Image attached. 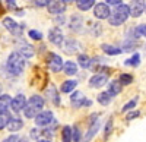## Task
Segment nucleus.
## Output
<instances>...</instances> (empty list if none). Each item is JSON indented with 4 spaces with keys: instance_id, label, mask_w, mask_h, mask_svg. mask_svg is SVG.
<instances>
[{
    "instance_id": "obj_1",
    "label": "nucleus",
    "mask_w": 146,
    "mask_h": 142,
    "mask_svg": "<svg viewBox=\"0 0 146 142\" xmlns=\"http://www.w3.org/2000/svg\"><path fill=\"white\" fill-rule=\"evenodd\" d=\"M42 107H44V98L40 95H32L25 104V107H23V113H25L28 119H34L42 110Z\"/></svg>"
},
{
    "instance_id": "obj_6",
    "label": "nucleus",
    "mask_w": 146,
    "mask_h": 142,
    "mask_svg": "<svg viewBox=\"0 0 146 142\" xmlns=\"http://www.w3.org/2000/svg\"><path fill=\"white\" fill-rule=\"evenodd\" d=\"M70 101H72V104H73V107H82V105H86V107H89V105L92 104L91 103V100H86L83 97V94L82 92H79V91H75L72 94V97H70Z\"/></svg>"
},
{
    "instance_id": "obj_19",
    "label": "nucleus",
    "mask_w": 146,
    "mask_h": 142,
    "mask_svg": "<svg viewBox=\"0 0 146 142\" xmlns=\"http://www.w3.org/2000/svg\"><path fill=\"white\" fill-rule=\"evenodd\" d=\"M101 49L107 53V54H110V56H117V54H120L121 51V49H118V47H114V45H108V44H102L101 45Z\"/></svg>"
},
{
    "instance_id": "obj_39",
    "label": "nucleus",
    "mask_w": 146,
    "mask_h": 142,
    "mask_svg": "<svg viewBox=\"0 0 146 142\" xmlns=\"http://www.w3.org/2000/svg\"><path fill=\"white\" fill-rule=\"evenodd\" d=\"M18 142H28V141H27V139H19Z\"/></svg>"
},
{
    "instance_id": "obj_38",
    "label": "nucleus",
    "mask_w": 146,
    "mask_h": 142,
    "mask_svg": "<svg viewBox=\"0 0 146 142\" xmlns=\"http://www.w3.org/2000/svg\"><path fill=\"white\" fill-rule=\"evenodd\" d=\"M5 13V7H3V3H2V0H0V16H2Z\"/></svg>"
},
{
    "instance_id": "obj_10",
    "label": "nucleus",
    "mask_w": 146,
    "mask_h": 142,
    "mask_svg": "<svg viewBox=\"0 0 146 142\" xmlns=\"http://www.w3.org/2000/svg\"><path fill=\"white\" fill-rule=\"evenodd\" d=\"M34 119H35L36 126H47L53 122V113L51 111H41V113L36 114Z\"/></svg>"
},
{
    "instance_id": "obj_14",
    "label": "nucleus",
    "mask_w": 146,
    "mask_h": 142,
    "mask_svg": "<svg viewBox=\"0 0 146 142\" xmlns=\"http://www.w3.org/2000/svg\"><path fill=\"white\" fill-rule=\"evenodd\" d=\"M107 81H108L107 75H98V73H96L95 76L91 78L89 84H91V87H94V88H101V87H104V85L107 84Z\"/></svg>"
},
{
    "instance_id": "obj_20",
    "label": "nucleus",
    "mask_w": 146,
    "mask_h": 142,
    "mask_svg": "<svg viewBox=\"0 0 146 142\" xmlns=\"http://www.w3.org/2000/svg\"><path fill=\"white\" fill-rule=\"evenodd\" d=\"M76 85H78V82L75 81V79H70V81H64L63 82V85H62V92H72L73 89L76 88Z\"/></svg>"
},
{
    "instance_id": "obj_13",
    "label": "nucleus",
    "mask_w": 146,
    "mask_h": 142,
    "mask_svg": "<svg viewBox=\"0 0 146 142\" xmlns=\"http://www.w3.org/2000/svg\"><path fill=\"white\" fill-rule=\"evenodd\" d=\"M48 38H50V41L56 45H62L63 43V34H62V29L60 28H53L50 32H48Z\"/></svg>"
},
{
    "instance_id": "obj_7",
    "label": "nucleus",
    "mask_w": 146,
    "mask_h": 142,
    "mask_svg": "<svg viewBox=\"0 0 146 142\" xmlns=\"http://www.w3.org/2000/svg\"><path fill=\"white\" fill-rule=\"evenodd\" d=\"M47 9L53 15L62 13V12L66 10V2L64 0H50V3L47 5Z\"/></svg>"
},
{
    "instance_id": "obj_29",
    "label": "nucleus",
    "mask_w": 146,
    "mask_h": 142,
    "mask_svg": "<svg viewBox=\"0 0 146 142\" xmlns=\"http://www.w3.org/2000/svg\"><path fill=\"white\" fill-rule=\"evenodd\" d=\"M145 34H146V28H145V23H143V25H139L136 28V35L137 37H145Z\"/></svg>"
},
{
    "instance_id": "obj_5",
    "label": "nucleus",
    "mask_w": 146,
    "mask_h": 142,
    "mask_svg": "<svg viewBox=\"0 0 146 142\" xmlns=\"http://www.w3.org/2000/svg\"><path fill=\"white\" fill-rule=\"evenodd\" d=\"M145 12V0H133V2L129 5V15L131 16H140Z\"/></svg>"
},
{
    "instance_id": "obj_33",
    "label": "nucleus",
    "mask_w": 146,
    "mask_h": 142,
    "mask_svg": "<svg viewBox=\"0 0 146 142\" xmlns=\"http://www.w3.org/2000/svg\"><path fill=\"white\" fill-rule=\"evenodd\" d=\"M48 3H50V0H35V5H36V6H40V7L47 6Z\"/></svg>"
},
{
    "instance_id": "obj_21",
    "label": "nucleus",
    "mask_w": 146,
    "mask_h": 142,
    "mask_svg": "<svg viewBox=\"0 0 146 142\" xmlns=\"http://www.w3.org/2000/svg\"><path fill=\"white\" fill-rule=\"evenodd\" d=\"M76 5L80 10H89L95 5V0H76Z\"/></svg>"
},
{
    "instance_id": "obj_40",
    "label": "nucleus",
    "mask_w": 146,
    "mask_h": 142,
    "mask_svg": "<svg viewBox=\"0 0 146 142\" xmlns=\"http://www.w3.org/2000/svg\"><path fill=\"white\" fill-rule=\"evenodd\" d=\"M38 142H50V141H47V139H41V141H38Z\"/></svg>"
},
{
    "instance_id": "obj_24",
    "label": "nucleus",
    "mask_w": 146,
    "mask_h": 142,
    "mask_svg": "<svg viewBox=\"0 0 146 142\" xmlns=\"http://www.w3.org/2000/svg\"><path fill=\"white\" fill-rule=\"evenodd\" d=\"M10 119H12V117H10V114H9L7 111H3V113H0V129L6 127Z\"/></svg>"
},
{
    "instance_id": "obj_31",
    "label": "nucleus",
    "mask_w": 146,
    "mask_h": 142,
    "mask_svg": "<svg viewBox=\"0 0 146 142\" xmlns=\"http://www.w3.org/2000/svg\"><path fill=\"white\" fill-rule=\"evenodd\" d=\"M136 101H137V98H135V100H131V101H129L124 107H123V111H127V110H130V109H133L136 105Z\"/></svg>"
},
{
    "instance_id": "obj_17",
    "label": "nucleus",
    "mask_w": 146,
    "mask_h": 142,
    "mask_svg": "<svg viewBox=\"0 0 146 142\" xmlns=\"http://www.w3.org/2000/svg\"><path fill=\"white\" fill-rule=\"evenodd\" d=\"M121 91V85L118 84V81H113L111 84L108 85V91H107V94L110 97H114V95H117V94Z\"/></svg>"
},
{
    "instance_id": "obj_23",
    "label": "nucleus",
    "mask_w": 146,
    "mask_h": 142,
    "mask_svg": "<svg viewBox=\"0 0 146 142\" xmlns=\"http://www.w3.org/2000/svg\"><path fill=\"white\" fill-rule=\"evenodd\" d=\"M78 60H79V65H80L83 69H88V67H91V65H92L91 57H89V56H86V54H80Z\"/></svg>"
},
{
    "instance_id": "obj_35",
    "label": "nucleus",
    "mask_w": 146,
    "mask_h": 142,
    "mask_svg": "<svg viewBox=\"0 0 146 142\" xmlns=\"http://www.w3.org/2000/svg\"><path fill=\"white\" fill-rule=\"evenodd\" d=\"M137 116H139V111H133V113H130V114L127 116V120H131V119H136Z\"/></svg>"
},
{
    "instance_id": "obj_26",
    "label": "nucleus",
    "mask_w": 146,
    "mask_h": 142,
    "mask_svg": "<svg viewBox=\"0 0 146 142\" xmlns=\"http://www.w3.org/2000/svg\"><path fill=\"white\" fill-rule=\"evenodd\" d=\"M96 100H98V103H100V104H102V105H108V104H110V101H111V97H110L107 92H101L100 95L96 97Z\"/></svg>"
},
{
    "instance_id": "obj_4",
    "label": "nucleus",
    "mask_w": 146,
    "mask_h": 142,
    "mask_svg": "<svg viewBox=\"0 0 146 142\" xmlns=\"http://www.w3.org/2000/svg\"><path fill=\"white\" fill-rule=\"evenodd\" d=\"M3 27H5L12 35H16V37L22 35V27L19 25V23H16L12 18H5V19H3Z\"/></svg>"
},
{
    "instance_id": "obj_34",
    "label": "nucleus",
    "mask_w": 146,
    "mask_h": 142,
    "mask_svg": "<svg viewBox=\"0 0 146 142\" xmlns=\"http://www.w3.org/2000/svg\"><path fill=\"white\" fill-rule=\"evenodd\" d=\"M19 141V138L16 136V135H10V136H7L3 142H18Z\"/></svg>"
},
{
    "instance_id": "obj_11",
    "label": "nucleus",
    "mask_w": 146,
    "mask_h": 142,
    "mask_svg": "<svg viewBox=\"0 0 146 142\" xmlns=\"http://www.w3.org/2000/svg\"><path fill=\"white\" fill-rule=\"evenodd\" d=\"M98 127H100V120H98V117H96V114H94L92 122H91V126H89V131H88L86 135H85L83 142H89V141L94 138V135L98 132Z\"/></svg>"
},
{
    "instance_id": "obj_37",
    "label": "nucleus",
    "mask_w": 146,
    "mask_h": 142,
    "mask_svg": "<svg viewBox=\"0 0 146 142\" xmlns=\"http://www.w3.org/2000/svg\"><path fill=\"white\" fill-rule=\"evenodd\" d=\"M7 3H9V7H10V9H15V7H16L15 0H7Z\"/></svg>"
},
{
    "instance_id": "obj_18",
    "label": "nucleus",
    "mask_w": 146,
    "mask_h": 142,
    "mask_svg": "<svg viewBox=\"0 0 146 142\" xmlns=\"http://www.w3.org/2000/svg\"><path fill=\"white\" fill-rule=\"evenodd\" d=\"M63 69H64L66 75H76L78 73V65L75 62H66L63 65Z\"/></svg>"
},
{
    "instance_id": "obj_22",
    "label": "nucleus",
    "mask_w": 146,
    "mask_h": 142,
    "mask_svg": "<svg viewBox=\"0 0 146 142\" xmlns=\"http://www.w3.org/2000/svg\"><path fill=\"white\" fill-rule=\"evenodd\" d=\"M10 95H7V94H3V95H0V113L6 111V109L9 107L10 104Z\"/></svg>"
},
{
    "instance_id": "obj_25",
    "label": "nucleus",
    "mask_w": 146,
    "mask_h": 142,
    "mask_svg": "<svg viewBox=\"0 0 146 142\" xmlns=\"http://www.w3.org/2000/svg\"><path fill=\"white\" fill-rule=\"evenodd\" d=\"M131 81H133V76L129 75V73H121L120 75V79H118V84L120 85H129L131 84Z\"/></svg>"
},
{
    "instance_id": "obj_3",
    "label": "nucleus",
    "mask_w": 146,
    "mask_h": 142,
    "mask_svg": "<svg viewBox=\"0 0 146 142\" xmlns=\"http://www.w3.org/2000/svg\"><path fill=\"white\" fill-rule=\"evenodd\" d=\"M129 18V6L127 5H118L113 15H110V23L111 25H120V23L126 22Z\"/></svg>"
},
{
    "instance_id": "obj_42",
    "label": "nucleus",
    "mask_w": 146,
    "mask_h": 142,
    "mask_svg": "<svg viewBox=\"0 0 146 142\" xmlns=\"http://www.w3.org/2000/svg\"><path fill=\"white\" fill-rule=\"evenodd\" d=\"M0 89H2V88H0Z\"/></svg>"
},
{
    "instance_id": "obj_8",
    "label": "nucleus",
    "mask_w": 146,
    "mask_h": 142,
    "mask_svg": "<svg viewBox=\"0 0 146 142\" xmlns=\"http://www.w3.org/2000/svg\"><path fill=\"white\" fill-rule=\"evenodd\" d=\"M94 15L98 19H107L111 15V10H110V7L105 3H96L94 7Z\"/></svg>"
},
{
    "instance_id": "obj_9",
    "label": "nucleus",
    "mask_w": 146,
    "mask_h": 142,
    "mask_svg": "<svg viewBox=\"0 0 146 142\" xmlns=\"http://www.w3.org/2000/svg\"><path fill=\"white\" fill-rule=\"evenodd\" d=\"M48 66H50V69L53 70V72H60L63 67V60H62V57L54 54V53H50L48 54Z\"/></svg>"
},
{
    "instance_id": "obj_2",
    "label": "nucleus",
    "mask_w": 146,
    "mask_h": 142,
    "mask_svg": "<svg viewBox=\"0 0 146 142\" xmlns=\"http://www.w3.org/2000/svg\"><path fill=\"white\" fill-rule=\"evenodd\" d=\"M25 67V59H23L18 51L12 53L7 59V70L12 75H21Z\"/></svg>"
},
{
    "instance_id": "obj_16",
    "label": "nucleus",
    "mask_w": 146,
    "mask_h": 142,
    "mask_svg": "<svg viewBox=\"0 0 146 142\" xmlns=\"http://www.w3.org/2000/svg\"><path fill=\"white\" fill-rule=\"evenodd\" d=\"M18 53H19L23 59H25V57H32V56H34V47L29 45V44H22Z\"/></svg>"
},
{
    "instance_id": "obj_30",
    "label": "nucleus",
    "mask_w": 146,
    "mask_h": 142,
    "mask_svg": "<svg viewBox=\"0 0 146 142\" xmlns=\"http://www.w3.org/2000/svg\"><path fill=\"white\" fill-rule=\"evenodd\" d=\"M29 37H31L32 40H41V38H42V34L32 29V31H29Z\"/></svg>"
},
{
    "instance_id": "obj_15",
    "label": "nucleus",
    "mask_w": 146,
    "mask_h": 142,
    "mask_svg": "<svg viewBox=\"0 0 146 142\" xmlns=\"http://www.w3.org/2000/svg\"><path fill=\"white\" fill-rule=\"evenodd\" d=\"M22 126H23V123H22V120L21 119H18V117H15V119H10L9 120V123H7V129L10 132H18V131H21L22 129Z\"/></svg>"
},
{
    "instance_id": "obj_41",
    "label": "nucleus",
    "mask_w": 146,
    "mask_h": 142,
    "mask_svg": "<svg viewBox=\"0 0 146 142\" xmlns=\"http://www.w3.org/2000/svg\"><path fill=\"white\" fill-rule=\"evenodd\" d=\"M64 2H72V0H64Z\"/></svg>"
},
{
    "instance_id": "obj_12",
    "label": "nucleus",
    "mask_w": 146,
    "mask_h": 142,
    "mask_svg": "<svg viewBox=\"0 0 146 142\" xmlns=\"http://www.w3.org/2000/svg\"><path fill=\"white\" fill-rule=\"evenodd\" d=\"M25 104H27V98L22 95V94H19V95H16L13 100H10V107L12 110H13L15 113L21 111L23 107H25Z\"/></svg>"
},
{
    "instance_id": "obj_27",
    "label": "nucleus",
    "mask_w": 146,
    "mask_h": 142,
    "mask_svg": "<svg viewBox=\"0 0 146 142\" xmlns=\"http://www.w3.org/2000/svg\"><path fill=\"white\" fill-rule=\"evenodd\" d=\"M62 136H63V142H70L72 141V127L70 126H64L63 127Z\"/></svg>"
},
{
    "instance_id": "obj_28",
    "label": "nucleus",
    "mask_w": 146,
    "mask_h": 142,
    "mask_svg": "<svg viewBox=\"0 0 146 142\" xmlns=\"http://www.w3.org/2000/svg\"><path fill=\"white\" fill-rule=\"evenodd\" d=\"M139 63H140V56H139L137 53L133 56L131 59L126 60V65H127V66H139Z\"/></svg>"
},
{
    "instance_id": "obj_36",
    "label": "nucleus",
    "mask_w": 146,
    "mask_h": 142,
    "mask_svg": "<svg viewBox=\"0 0 146 142\" xmlns=\"http://www.w3.org/2000/svg\"><path fill=\"white\" fill-rule=\"evenodd\" d=\"M107 3L114 5V6H118V5H121V0H107Z\"/></svg>"
},
{
    "instance_id": "obj_32",
    "label": "nucleus",
    "mask_w": 146,
    "mask_h": 142,
    "mask_svg": "<svg viewBox=\"0 0 146 142\" xmlns=\"http://www.w3.org/2000/svg\"><path fill=\"white\" fill-rule=\"evenodd\" d=\"M111 127H113V120L110 119V122L107 123V127H105V138H107L110 133H111Z\"/></svg>"
}]
</instances>
